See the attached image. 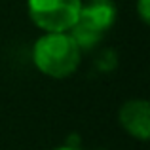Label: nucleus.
<instances>
[{"label": "nucleus", "instance_id": "1", "mask_svg": "<svg viewBox=\"0 0 150 150\" xmlns=\"http://www.w3.org/2000/svg\"><path fill=\"white\" fill-rule=\"evenodd\" d=\"M82 50L70 33H46L33 48V61L50 78H67L80 65Z\"/></svg>", "mask_w": 150, "mask_h": 150}, {"label": "nucleus", "instance_id": "2", "mask_svg": "<svg viewBox=\"0 0 150 150\" xmlns=\"http://www.w3.org/2000/svg\"><path fill=\"white\" fill-rule=\"evenodd\" d=\"M82 0H29V15L44 33H67L76 23Z\"/></svg>", "mask_w": 150, "mask_h": 150}, {"label": "nucleus", "instance_id": "3", "mask_svg": "<svg viewBox=\"0 0 150 150\" xmlns=\"http://www.w3.org/2000/svg\"><path fill=\"white\" fill-rule=\"evenodd\" d=\"M116 15L118 11L112 0H89L80 6L76 23L105 36V33L116 23Z\"/></svg>", "mask_w": 150, "mask_h": 150}, {"label": "nucleus", "instance_id": "4", "mask_svg": "<svg viewBox=\"0 0 150 150\" xmlns=\"http://www.w3.org/2000/svg\"><path fill=\"white\" fill-rule=\"evenodd\" d=\"M120 124L131 137L146 141L150 135V106L144 99H131L120 108Z\"/></svg>", "mask_w": 150, "mask_h": 150}, {"label": "nucleus", "instance_id": "5", "mask_svg": "<svg viewBox=\"0 0 150 150\" xmlns=\"http://www.w3.org/2000/svg\"><path fill=\"white\" fill-rule=\"evenodd\" d=\"M150 0H139V15L143 19V23L150 21V6H148Z\"/></svg>", "mask_w": 150, "mask_h": 150}, {"label": "nucleus", "instance_id": "6", "mask_svg": "<svg viewBox=\"0 0 150 150\" xmlns=\"http://www.w3.org/2000/svg\"><path fill=\"white\" fill-rule=\"evenodd\" d=\"M53 150H80V148L78 146H70L69 144V146H59V148H53Z\"/></svg>", "mask_w": 150, "mask_h": 150}]
</instances>
